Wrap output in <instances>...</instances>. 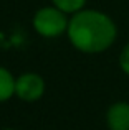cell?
<instances>
[{"instance_id":"cell-1","label":"cell","mask_w":129,"mask_h":130,"mask_svg":"<svg viewBox=\"0 0 129 130\" xmlns=\"http://www.w3.org/2000/svg\"><path fill=\"white\" fill-rule=\"evenodd\" d=\"M66 35L73 48L84 54H99L116 41L118 26L109 15L93 8H83L70 17Z\"/></svg>"},{"instance_id":"cell-2","label":"cell","mask_w":129,"mask_h":130,"mask_svg":"<svg viewBox=\"0 0 129 130\" xmlns=\"http://www.w3.org/2000/svg\"><path fill=\"white\" fill-rule=\"evenodd\" d=\"M68 23H70L68 13H64L55 5L38 8L32 20L35 31L43 38H56V36L66 33Z\"/></svg>"},{"instance_id":"cell-3","label":"cell","mask_w":129,"mask_h":130,"mask_svg":"<svg viewBox=\"0 0 129 130\" xmlns=\"http://www.w3.org/2000/svg\"><path fill=\"white\" fill-rule=\"evenodd\" d=\"M45 81L36 73H23L15 81V95L23 102H36L45 94Z\"/></svg>"},{"instance_id":"cell-4","label":"cell","mask_w":129,"mask_h":130,"mask_svg":"<svg viewBox=\"0 0 129 130\" xmlns=\"http://www.w3.org/2000/svg\"><path fill=\"white\" fill-rule=\"evenodd\" d=\"M106 125L109 130H129V102L118 101L106 112Z\"/></svg>"},{"instance_id":"cell-5","label":"cell","mask_w":129,"mask_h":130,"mask_svg":"<svg viewBox=\"0 0 129 130\" xmlns=\"http://www.w3.org/2000/svg\"><path fill=\"white\" fill-rule=\"evenodd\" d=\"M15 81L17 77L8 69L0 66V102H7L15 95Z\"/></svg>"},{"instance_id":"cell-6","label":"cell","mask_w":129,"mask_h":130,"mask_svg":"<svg viewBox=\"0 0 129 130\" xmlns=\"http://www.w3.org/2000/svg\"><path fill=\"white\" fill-rule=\"evenodd\" d=\"M51 3L55 7H58L60 10H63L64 13L73 15V13H76V12L84 8L86 0H51Z\"/></svg>"},{"instance_id":"cell-7","label":"cell","mask_w":129,"mask_h":130,"mask_svg":"<svg viewBox=\"0 0 129 130\" xmlns=\"http://www.w3.org/2000/svg\"><path fill=\"white\" fill-rule=\"evenodd\" d=\"M119 68L126 76H129V43H126L119 53Z\"/></svg>"},{"instance_id":"cell-8","label":"cell","mask_w":129,"mask_h":130,"mask_svg":"<svg viewBox=\"0 0 129 130\" xmlns=\"http://www.w3.org/2000/svg\"><path fill=\"white\" fill-rule=\"evenodd\" d=\"M2 130H15V128H10V127H7V128H2Z\"/></svg>"}]
</instances>
